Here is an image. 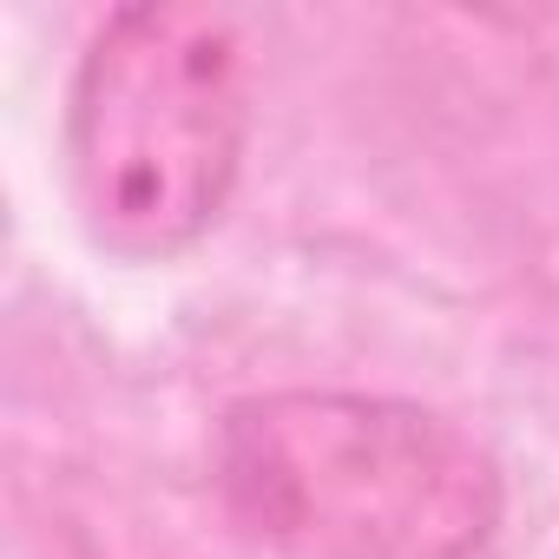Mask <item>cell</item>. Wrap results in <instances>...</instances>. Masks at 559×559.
<instances>
[{"instance_id": "7a4b0ae2", "label": "cell", "mask_w": 559, "mask_h": 559, "mask_svg": "<svg viewBox=\"0 0 559 559\" xmlns=\"http://www.w3.org/2000/svg\"><path fill=\"white\" fill-rule=\"evenodd\" d=\"M250 152V60L224 14L145 0L106 14L67 86V191L119 263L198 250Z\"/></svg>"}, {"instance_id": "6da1fadb", "label": "cell", "mask_w": 559, "mask_h": 559, "mask_svg": "<svg viewBox=\"0 0 559 559\" xmlns=\"http://www.w3.org/2000/svg\"><path fill=\"white\" fill-rule=\"evenodd\" d=\"M211 487L263 559H474L507 474L454 415L369 389H257L217 415Z\"/></svg>"}]
</instances>
